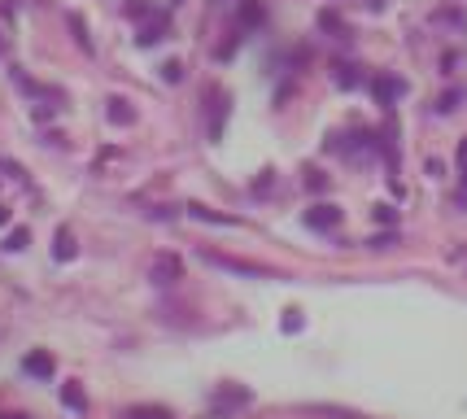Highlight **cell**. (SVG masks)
<instances>
[{
  "label": "cell",
  "instance_id": "cell-1",
  "mask_svg": "<svg viewBox=\"0 0 467 419\" xmlns=\"http://www.w3.org/2000/svg\"><path fill=\"white\" fill-rule=\"evenodd\" d=\"M201 262L219 271H232V275H254V280H284L280 271H271L267 262H249V258H232V254H219V249H201Z\"/></svg>",
  "mask_w": 467,
  "mask_h": 419
},
{
  "label": "cell",
  "instance_id": "cell-2",
  "mask_svg": "<svg viewBox=\"0 0 467 419\" xmlns=\"http://www.w3.org/2000/svg\"><path fill=\"white\" fill-rule=\"evenodd\" d=\"M166 35H171V14H149L145 22H140V31H136V44L140 49H153V44H162Z\"/></svg>",
  "mask_w": 467,
  "mask_h": 419
},
{
  "label": "cell",
  "instance_id": "cell-3",
  "mask_svg": "<svg viewBox=\"0 0 467 419\" xmlns=\"http://www.w3.org/2000/svg\"><path fill=\"white\" fill-rule=\"evenodd\" d=\"M371 92H376L380 105H398V101L406 97V79H402V75H389V70H385V75L371 79Z\"/></svg>",
  "mask_w": 467,
  "mask_h": 419
},
{
  "label": "cell",
  "instance_id": "cell-4",
  "mask_svg": "<svg viewBox=\"0 0 467 419\" xmlns=\"http://www.w3.org/2000/svg\"><path fill=\"white\" fill-rule=\"evenodd\" d=\"M206 118H210V140L223 136V123H227V92L223 88H206Z\"/></svg>",
  "mask_w": 467,
  "mask_h": 419
},
{
  "label": "cell",
  "instance_id": "cell-5",
  "mask_svg": "<svg viewBox=\"0 0 467 419\" xmlns=\"http://www.w3.org/2000/svg\"><path fill=\"white\" fill-rule=\"evenodd\" d=\"M149 280H153V284H175V280H184V262H179V254H158V258H153Z\"/></svg>",
  "mask_w": 467,
  "mask_h": 419
},
{
  "label": "cell",
  "instance_id": "cell-6",
  "mask_svg": "<svg viewBox=\"0 0 467 419\" xmlns=\"http://www.w3.org/2000/svg\"><path fill=\"white\" fill-rule=\"evenodd\" d=\"M302 219H306V227H315V232H332V227H341V210L332 206V201H319V206H310Z\"/></svg>",
  "mask_w": 467,
  "mask_h": 419
},
{
  "label": "cell",
  "instance_id": "cell-7",
  "mask_svg": "<svg viewBox=\"0 0 467 419\" xmlns=\"http://www.w3.org/2000/svg\"><path fill=\"white\" fill-rule=\"evenodd\" d=\"M53 354L49 350H31L27 358H22V371H27V376H35V380H49L53 376Z\"/></svg>",
  "mask_w": 467,
  "mask_h": 419
},
{
  "label": "cell",
  "instance_id": "cell-8",
  "mask_svg": "<svg viewBox=\"0 0 467 419\" xmlns=\"http://www.w3.org/2000/svg\"><path fill=\"white\" fill-rule=\"evenodd\" d=\"M249 402H254V393H249V389H232V385H223L219 393H214V411H232V406H249Z\"/></svg>",
  "mask_w": 467,
  "mask_h": 419
},
{
  "label": "cell",
  "instance_id": "cell-9",
  "mask_svg": "<svg viewBox=\"0 0 467 419\" xmlns=\"http://www.w3.org/2000/svg\"><path fill=\"white\" fill-rule=\"evenodd\" d=\"M105 118H110L114 127H131V123H136V110H131L127 97H110V101H105Z\"/></svg>",
  "mask_w": 467,
  "mask_h": 419
},
{
  "label": "cell",
  "instance_id": "cell-10",
  "mask_svg": "<svg viewBox=\"0 0 467 419\" xmlns=\"http://www.w3.org/2000/svg\"><path fill=\"white\" fill-rule=\"evenodd\" d=\"M267 22V9L258 5V0H241V9H236V27H245V31H254Z\"/></svg>",
  "mask_w": 467,
  "mask_h": 419
},
{
  "label": "cell",
  "instance_id": "cell-11",
  "mask_svg": "<svg viewBox=\"0 0 467 419\" xmlns=\"http://www.w3.org/2000/svg\"><path fill=\"white\" fill-rule=\"evenodd\" d=\"M332 83L337 88H363V70L354 62H332Z\"/></svg>",
  "mask_w": 467,
  "mask_h": 419
},
{
  "label": "cell",
  "instance_id": "cell-12",
  "mask_svg": "<svg viewBox=\"0 0 467 419\" xmlns=\"http://www.w3.org/2000/svg\"><path fill=\"white\" fill-rule=\"evenodd\" d=\"M188 214H193L197 223H214V227H236V223H241V219H232V214H219V210L201 206V201H193V206H188Z\"/></svg>",
  "mask_w": 467,
  "mask_h": 419
},
{
  "label": "cell",
  "instance_id": "cell-13",
  "mask_svg": "<svg viewBox=\"0 0 467 419\" xmlns=\"http://www.w3.org/2000/svg\"><path fill=\"white\" fill-rule=\"evenodd\" d=\"M75 254H79L75 232H70V227H57V236H53V258H57V262H70Z\"/></svg>",
  "mask_w": 467,
  "mask_h": 419
},
{
  "label": "cell",
  "instance_id": "cell-14",
  "mask_svg": "<svg viewBox=\"0 0 467 419\" xmlns=\"http://www.w3.org/2000/svg\"><path fill=\"white\" fill-rule=\"evenodd\" d=\"M62 402L70 406V411H88V393H83V385H79V380H70V385H62Z\"/></svg>",
  "mask_w": 467,
  "mask_h": 419
},
{
  "label": "cell",
  "instance_id": "cell-15",
  "mask_svg": "<svg viewBox=\"0 0 467 419\" xmlns=\"http://www.w3.org/2000/svg\"><path fill=\"white\" fill-rule=\"evenodd\" d=\"M241 31H245V27H232V31H227L223 40H219V49H214V57H219V62H232L236 44H241Z\"/></svg>",
  "mask_w": 467,
  "mask_h": 419
},
{
  "label": "cell",
  "instance_id": "cell-16",
  "mask_svg": "<svg viewBox=\"0 0 467 419\" xmlns=\"http://www.w3.org/2000/svg\"><path fill=\"white\" fill-rule=\"evenodd\" d=\"M319 27L328 31V35H345V22H341L337 9H319Z\"/></svg>",
  "mask_w": 467,
  "mask_h": 419
},
{
  "label": "cell",
  "instance_id": "cell-17",
  "mask_svg": "<svg viewBox=\"0 0 467 419\" xmlns=\"http://www.w3.org/2000/svg\"><path fill=\"white\" fill-rule=\"evenodd\" d=\"M467 97V92L463 88H450V92H441V97H437V114H454V110H459V101Z\"/></svg>",
  "mask_w": 467,
  "mask_h": 419
},
{
  "label": "cell",
  "instance_id": "cell-18",
  "mask_svg": "<svg viewBox=\"0 0 467 419\" xmlns=\"http://www.w3.org/2000/svg\"><path fill=\"white\" fill-rule=\"evenodd\" d=\"M27 245H31V232H27V227H14V232L5 236V249H9V254H22Z\"/></svg>",
  "mask_w": 467,
  "mask_h": 419
},
{
  "label": "cell",
  "instance_id": "cell-19",
  "mask_svg": "<svg viewBox=\"0 0 467 419\" xmlns=\"http://www.w3.org/2000/svg\"><path fill=\"white\" fill-rule=\"evenodd\" d=\"M70 31H75V40H79V49H83V53H92V40H88V27H83V18H79V14H70Z\"/></svg>",
  "mask_w": 467,
  "mask_h": 419
},
{
  "label": "cell",
  "instance_id": "cell-20",
  "mask_svg": "<svg viewBox=\"0 0 467 419\" xmlns=\"http://www.w3.org/2000/svg\"><path fill=\"white\" fill-rule=\"evenodd\" d=\"M158 70H162L166 83H184V62H162Z\"/></svg>",
  "mask_w": 467,
  "mask_h": 419
},
{
  "label": "cell",
  "instance_id": "cell-21",
  "mask_svg": "<svg viewBox=\"0 0 467 419\" xmlns=\"http://www.w3.org/2000/svg\"><path fill=\"white\" fill-rule=\"evenodd\" d=\"M371 219H376L380 227H393V223H398V210H393V206H376V210H371Z\"/></svg>",
  "mask_w": 467,
  "mask_h": 419
},
{
  "label": "cell",
  "instance_id": "cell-22",
  "mask_svg": "<svg viewBox=\"0 0 467 419\" xmlns=\"http://www.w3.org/2000/svg\"><path fill=\"white\" fill-rule=\"evenodd\" d=\"M371 249H393V245H398V232H393V227H389V232H380V236H371V241H367Z\"/></svg>",
  "mask_w": 467,
  "mask_h": 419
},
{
  "label": "cell",
  "instance_id": "cell-23",
  "mask_svg": "<svg viewBox=\"0 0 467 419\" xmlns=\"http://www.w3.org/2000/svg\"><path fill=\"white\" fill-rule=\"evenodd\" d=\"M437 22H450V27H467V18H463V9H441V14H437Z\"/></svg>",
  "mask_w": 467,
  "mask_h": 419
},
{
  "label": "cell",
  "instance_id": "cell-24",
  "mask_svg": "<svg viewBox=\"0 0 467 419\" xmlns=\"http://www.w3.org/2000/svg\"><path fill=\"white\" fill-rule=\"evenodd\" d=\"M280 328L289 332V337H293V332H302V310H284V323H280Z\"/></svg>",
  "mask_w": 467,
  "mask_h": 419
},
{
  "label": "cell",
  "instance_id": "cell-25",
  "mask_svg": "<svg viewBox=\"0 0 467 419\" xmlns=\"http://www.w3.org/2000/svg\"><path fill=\"white\" fill-rule=\"evenodd\" d=\"M306 188H310V193H323V188H328V175H323V171H306Z\"/></svg>",
  "mask_w": 467,
  "mask_h": 419
},
{
  "label": "cell",
  "instance_id": "cell-26",
  "mask_svg": "<svg viewBox=\"0 0 467 419\" xmlns=\"http://www.w3.org/2000/svg\"><path fill=\"white\" fill-rule=\"evenodd\" d=\"M459 162L467 166V136H463V145H459Z\"/></svg>",
  "mask_w": 467,
  "mask_h": 419
},
{
  "label": "cell",
  "instance_id": "cell-27",
  "mask_svg": "<svg viewBox=\"0 0 467 419\" xmlns=\"http://www.w3.org/2000/svg\"><path fill=\"white\" fill-rule=\"evenodd\" d=\"M5 223H9V210H5V206H0V227H5Z\"/></svg>",
  "mask_w": 467,
  "mask_h": 419
},
{
  "label": "cell",
  "instance_id": "cell-28",
  "mask_svg": "<svg viewBox=\"0 0 467 419\" xmlns=\"http://www.w3.org/2000/svg\"><path fill=\"white\" fill-rule=\"evenodd\" d=\"M0 53H5V35H0Z\"/></svg>",
  "mask_w": 467,
  "mask_h": 419
},
{
  "label": "cell",
  "instance_id": "cell-29",
  "mask_svg": "<svg viewBox=\"0 0 467 419\" xmlns=\"http://www.w3.org/2000/svg\"><path fill=\"white\" fill-rule=\"evenodd\" d=\"M9 419H27V415H9Z\"/></svg>",
  "mask_w": 467,
  "mask_h": 419
},
{
  "label": "cell",
  "instance_id": "cell-30",
  "mask_svg": "<svg viewBox=\"0 0 467 419\" xmlns=\"http://www.w3.org/2000/svg\"><path fill=\"white\" fill-rule=\"evenodd\" d=\"M463 171H467V166H463ZM463 188H467V175H463Z\"/></svg>",
  "mask_w": 467,
  "mask_h": 419
},
{
  "label": "cell",
  "instance_id": "cell-31",
  "mask_svg": "<svg viewBox=\"0 0 467 419\" xmlns=\"http://www.w3.org/2000/svg\"><path fill=\"white\" fill-rule=\"evenodd\" d=\"M171 5H184V0H171Z\"/></svg>",
  "mask_w": 467,
  "mask_h": 419
}]
</instances>
